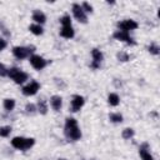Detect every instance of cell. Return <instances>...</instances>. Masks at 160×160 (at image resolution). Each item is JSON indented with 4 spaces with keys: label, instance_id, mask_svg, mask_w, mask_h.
Here are the masks:
<instances>
[{
    "label": "cell",
    "instance_id": "6da1fadb",
    "mask_svg": "<svg viewBox=\"0 0 160 160\" xmlns=\"http://www.w3.org/2000/svg\"><path fill=\"white\" fill-rule=\"evenodd\" d=\"M64 132H65V136L69 140H72V141H76L81 138V131H80V129L78 126V122L74 118H68L66 119Z\"/></svg>",
    "mask_w": 160,
    "mask_h": 160
},
{
    "label": "cell",
    "instance_id": "7a4b0ae2",
    "mask_svg": "<svg viewBox=\"0 0 160 160\" xmlns=\"http://www.w3.org/2000/svg\"><path fill=\"white\" fill-rule=\"evenodd\" d=\"M34 142L35 140L32 138H22V136H16L11 140V145L19 150H28L34 145Z\"/></svg>",
    "mask_w": 160,
    "mask_h": 160
},
{
    "label": "cell",
    "instance_id": "3957f363",
    "mask_svg": "<svg viewBox=\"0 0 160 160\" xmlns=\"http://www.w3.org/2000/svg\"><path fill=\"white\" fill-rule=\"evenodd\" d=\"M8 76L11 78L16 84H22L25 80H28V74L21 71L18 68H10L8 69Z\"/></svg>",
    "mask_w": 160,
    "mask_h": 160
},
{
    "label": "cell",
    "instance_id": "277c9868",
    "mask_svg": "<svg viewBox=\"0 0 160 160\" xmlns=\"http://www.w3.org/2000/svg\"><path fill=\"white\" fill-rule=\"evenodd\" d=\"M34 50H35L34 46H28V48H24V46H15V48L12 49V54H14V56H15L16 59L22 60V59L28 58Z\"/></svg>",
    "mask_w": 160,
    "mask_h": 160
},
{
    "label": "cell",
    "instance_id": "5b68a950",
    "mask_svg": "<svg viewBox=\"0 0 160 160\" xmlns=\"http://www.w3.org/2000/svg\"><path fill=\"white\" fill-rule=\"evenodd\" d=\"M118 28H119L120 31L129 32V30H135V29H138V22H136L135 20L126 19V20L119 21V22H118Z\"/></svg>",
    "mask_w": 160,
    "mask_h": 160
},
{
    "label": "cell",
    "instance_id": "8992f818",
    "mask_svg": "<svg viewBox=\"0 0 160 160\" xmlns=\"http://www.w3.org/2000/svg\"><path fill=\"white\" fill-rule=\"evenodd\" d=\"M72 14H74L75 19H76V20H79L80 22H82V24L88 22L86 14H85V11L82 10L81 5H79V4H72Z\"/></svg>",
    "mask_w": 160,
    "mask_h": 160
},
{
    "label": "cell",
    "instance_id": "52a82bcc",
    "mask_svg": "<svg viewBox=\"0 0 160 160\" xmlns=\"http://www.w3.org/2000/svg\"><path fill=\"white\" fill-rule=\"evenodd\" d=\"M30 64H31V66L34 68V69H36V70H41V69H44L45 66H46V60L42 58V56H40V55H31L30 56Z\"/></svg>",
    "mask_w": 160,
    "mask_h": 160
},
{
    "label": "cell",
    "instance_id": "ba28073f",
    "mask_svg": "<svg viewBox=\"0 0 160 160\" xmlns=\"http://www.w3.org/2000/svg\"><path fill=\"white\" fill-rule=\"evenodd\" d=\"M112 36H114L116 40H119V41H124V42H126V44L135 45V41H134V39L130 36V34H129V32L116 30V31L114 32V35H112Z\"/></svg>",
    "mask_w": 160,
    "mask_h": 160
},
{
    "label": "cell",
    "instance_id": "9c48e42d",
    "mask_svg": "<svg viewBox=\"0 0 160 160\" xmlns=\"http://www.w3.org/2000/svg\"><path fill=\"white\" fill-rule=\"evenodd\" d=\"M39 89H40V84L34 80V81H30V84H28L26 86L22 88V94L26 95V96H31V95H35Z\"/></svg>",
    "mask_w": 160,
    "mask_h": 160
},
{
    "label": "cell",
    "instance_id": "30bf717a",
    "mask_svg": "<svg viewBox=\"0 0 160 160\" xmlns=\"http://www.w3.org/2000/svg\"><path fill=\"white\" fill-rule=\"evenodd\" d=\"M84 102H85V100H84L82 96H80V95H74V96H72V100H71V111H74V112L79 111V110L82 108Z\"/></svg>",
    "mask_w": 160,
    "mask_h": 160
},
{
    "label": "cell",
    "instance_id": "8fae6325",
    "mask_svg": "<svg viewBox=\"0 0 160 160\" xmlns=\"http://www.w3.org/2000/svg\"><path fill=\"white\" fill-rule=\"evenodd\" d=\"M139 154H140L141 160H154L152 155H151L150 151H149V145H148L146 142H144V144L140 146V149H139Z\"/></svg>",
    "mask_w": 160,
    "mask_h": 160
},
{
    "label": "cell",
    "instance_id": "7c38bea8",
    "mask_svg": "<svg viewBox=\"0 0 160 160\" xmlns=\"http://www.w3.org/2000/svg\"><path fill=\"white\" fill-rule=\"evenodd\" d=\"M50 105H51V108L55 111H59L61 109V106H62V99H61V96H59V95L51 96L50 98Z\"/></svg>",
    "mask_w": 160,
    "mask_h": 160
},
{
    "label": "cell",
    "instance_id": "4fadbf2b",
    "mask_svg": "<svg viewBox=\"0 0 160 160\" xmlns=\"http://www.w3.org/2000/svg\"><path fill=\"white\" fill-rule=\"evenodd\" d=\"M32 20L36 22V24H44L45 21H46V16H45V14L42 12V11H40V10H35L34 12H32Z\"/></svg>",
    "mask_w": 160,
    "mask_h": 160
},
{
    "label": "cell",
    "instance_id": "5bb4252c",
    "mask_svg": "<svg viewBox=\"0 0 160 160\" xmlns=\"http://www.w3.org/2000/svg\"><path fill=\"white\" fill-rule=\"evenodd\" d=\"M74 29H72V26H62L61 28V30H60V35L62 36V38H65V39H71V38H74Z\"/></svg>",
    "mask_w": 160,
    "mask_h": 160
},
{
    "label": "cell",
    "instance_id": "9a60e30c",
    "mask_svg": "<svg viewBox=\"0 0 160 160\" xmlns=\"http://www.w3.org/2000/svg\"><path fill=\"white\" fill-rule=\"evenodd\" d=\"M91 56H92V62H95V64H101V61H102V52L99 50V49H92L91 50Z\"/></svg>",
    "mask_w": 160,
    "mask_h": 160
},
{
    "label": "cell",
    "instance_id": "2e32d148",
    "mask_svg": "<svg viewBox=\"0 0 160 160\" xmlns=\"http://www.w3.org/2000/svg\"><path fill=\"white\" fill-rule=\"evenodd\" d=\"M108 102H109L111 106H116V105H119V102H120L119 95L115 94V92H110L109 96H108Z\"/></svg>",
    "mask_w": 160,
    "mask_h": 160
},
{
    "label": "cell",
    "instance_id": "e0dca14e",
    "mask_svg": "<svg viewBox=\"0 0 160 160\" xmlns=\"http://www.w3.org/2000/svg\"><path fill=\"white\" fill-rule=\"evenodd\" d=\"M29 30H30L34 35H41V34L44 32L41 25H39V24H32V25H30V26H29Z\"/></svg>",
    "mask_w": 160,
    "mask_h": 160
},
{
    "label": "cell",
    "instance_id": "ac0fdd59",
    "mask_svg": "<svg viewBox=\"0 0 160 160\" xmlns=\"http://www.w3.org/2000/svg\"><path fill=\"white\" fill-rule=\"evenodd\" d=\"M15 108V100L14 99H5L4 100V109L6 111H11Z\"/></svg>",
    "mask_w": 160,
    "mask_h": 160
},
{
    "label": "cell",
    "instance_id": "d6986e66",
    "mask_svg": "<svg viewBox=\"0 0 160 160\" xmlns=\"http://www.w3.org/2000/svg\"><path fill=\"white\" fill-rule=\"evenodd\" d=\"M36 110H38L40 114H42V115H45V114L48 112V105H46L45 100H40V101L38 102V108H36Z\"/></svg>",
    "mask_w": 160,
    "mask_h": 160
},
{
    "label": "cell",
    "instance_id": "ffe728a7",
    "mask_svg": "<svg viewBox=\"0 0 160 160\" xmlns=\"http://www.w3.org/2000/svg\"><path fill=\"white\" fill-rule=\"evenodd\" d=\"M109 119L111 122H121L122 121V115L119 112H112L109 115Z\"/></svg>",
    "mask_w": 160,
    "mask_h": 160
},
{
    "label": "cell",
    "instance_id": "44dd1931",
    "mask_svg": "<svg viewBox=\"0 0 160 160\" xmlns=\"http://www.w3.org/2000/svg\"><path fill=\"white\" fill-rule=\"evenodd\" d=\"M121 136H122L124 139L129 140L130 138H132V136H134V130H132V129H130V128H126V129H124V130H122Z\"/></svg>",
    "mask_w": 160,
    "mask_h": 160
},
{
    "label": "cell",
    "instance_id": "7402d4cb",
    "mask_svg": "<svg viewBox=\"0 0 160 160\" xmlns=\"http://www.w3.org/2000/svg\"><path fill=\"white\" fill-rule=\"evenodd\" d=\"M10 132H11V128H10V126H1V128H0V136H1V138L9 136Z\"/></svg>",
    "mask_w": 160,
    "mask_h": 160
},
{
    "label": "cell",
    "instance_id": "603a6c76",
    "mask_svg": "<svg viewBox=\"0 0 160 160\" xmlns=\"http://www.w3.org/2000/svg\"><path fill=\"white\" fill-rule=\"evenodd\" d=\"M60 22H61L62 26H71V18L69 15H64L60 19Z\"/></svg>",
    "mask_w": 160,
    "mask_h": 160
},
{
    "label": "cell",
    "instance_id": "cb8c5ba5",
    "mask_svg": "<svg viewBox=\"0 0 160 160\" xmlns=\"http://www.w3.org/2000/svg\"><path fill=\"white\" fill-rule=\"evenodd\" d=\"M148 49H149V52L152 54V55H159V52H160V51H159L160 49H159V46H158L156 44H150V46H149Z\"/></svg>",
    "mask_w": 160,
    "mask_h": 160
},
{
    "label": "cell",
    "instance_id": "d4e9b609",
    "mask_svg": "<svg viewBox=\"0 0 160 160\" xmlns=\"http://www.w3.org/2000/svg\"><path fill=\"white\" fill-rule=\"evenodd\" d=\"M118 59L120 61H128L129 60V55L126 52H124V51H120V52H118Z\"/></svg>",
    "mask_w": 160,
    "mask_h": 160
},
{
    "label": "cell",
    "instance_id": "484cf974",
    "mask_svg": "<svg viewBox=\"0 0 160 160\" xmlns=\"http://www.w3.org/2000/svg\"><path fill=\"white\" fill-rule=\"evenodd\" d=\"M25 110H26L28 114H34V112L36 111V106H35L34 104H28V105L25 106Z\"/></svg>",
    "mask_w": 160,
    "mask_h": 160
},
{
    "label": "cell",
    "instance_id": "4316f807",
    "mask_svg": "<svg viewBox=\"0 0 160 160\" xmlns=\"http://www.w3.org/2000/svg\"><path fill=\"white\" fill-rule=\"evenodd\" d=\"M81 8L84 11H88V12H92V6L89 4V2H82L81 4Z\"/></svg>",
    "mask_w": 160,
    "mask_h": 160
},
{
    "label": "cell",
    "instance_id": "83f0119b",
    "mask_svg": "<svg viewBox=\"0 0 160 160\" xmlns=\"http://www.w3.org/2000/svg\"><path fill=\"white\" fill-rule=\"evenodd\" d=\"M0 76H8V69L1 62H0Z\"/></svg>",
    "mask_w": 160,
    "mask_h": 160
},
{
    "label": "cell",
    "instance_id": "f1b7e54d",
    "mask_svg": "<svg viewBox=\"0 0 160 160\" xmlns=\"http://www.w3.org/2000/svg\"><path fill=\"white\" fill-rule=\"evenodd\" d=\"M5 48H6V41H5L4 39H1V38H0V51H1V50H4Z\"/></svg>",
    "mask_w": 160,
    "mask_h": 160
},
{
    "label": "cell",
    "instance_id": "f546056e",
    "mask_svg": "<svg viewBox=\"0 0 160 160\" xmlns=\"http://www.w3.org/2000/svg\"><path fill=\"white\" fill-rule=\"evenodd\" d=\"M60 160H65V159H60Z\"/></svg>",
    "mask_w": 160,
    "mask_h": 160
}]
</instances>
